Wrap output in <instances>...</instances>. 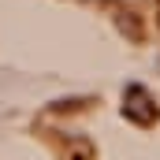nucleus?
Wrapping results in <instances>:
<instances>
[{"instance_id":"f257e3e1","label":"nucleus","mask_w":160,"mask_h":160,"mask_svg":"<svg viewBox=\"0 0 160 160\" xmlns=\"http://www.w3.org/2000/svg\"><path fill=\"white\" fill-rule=\"evenodd\" d=\"M123 112L130 116L134 123H153L157 119V104H153V97H149V89L145 86H138V82H130L127 86V93H123Z\"/></svg>"}]
</instances>
